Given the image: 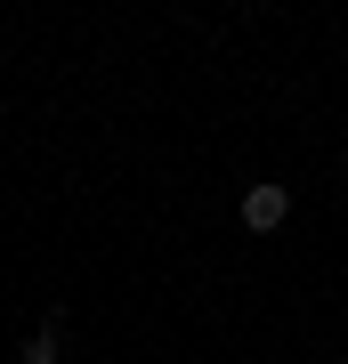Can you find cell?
Instances as JSON below:
<instances>
[{
	"label": "cell",
	"mask_w": 348,
	"mask_h": 364,
	"mask_svg": "<svg viewBox=\"0 0 348 364\" xmlns=\"http://www.w3.org/2000/svg\"><path fill=\"white\" fill-rule=\"evenodd\" d=\"M235 219H243L251 235H275V227L292 219V186H284V178H251L243 203H235Z\"/></svg>",
	"instance_id": "1"
},
{
	"label": "cell",
	"mask_w": 348,
	"mask_h": 364,
	"mask_svg": "<svg viewBox=\"0 0 348 364\" xmlns=\"http://www.w3.org/2000/svg\"><path fill=\"white\" fill-rule=\"evenodd\" d=\"M65 348H73V324H65V308H49L25 340H16V364H65Z\"/></svg>",
	"instance_id": "2"
}]
</instances>
